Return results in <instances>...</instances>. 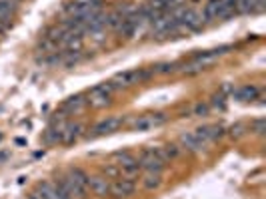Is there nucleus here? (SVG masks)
Here are the masks:
<instances>
[{
	"label": "nucleus",
	"instance_id": "1",
	"mask_svg": "<svg viewBox=\"0 0 266 199\" xmlns=\"http://www.w3.org/2000/svg\"><path fill=\"white\" fill-rule=\"evenodd\" d=\"M232 50V46H220V48H214V50H204V52H196L192 58L182 64L180 72L186 74V76H194V74H200L202 70H208L216 62L220 56L228 54Z\"/></svg>",
	"mask_w": 266,
	"mask_h": 199
},
{
	"label": "nucleus",
	"instance_id": "2",
	"mask_svg": "<svg viewBox=\"0 0 266 199\" xmlns=\"http://www.w3.org/2000/svg\"><path fill=\"white\" fill-rule=\"evenodd\" d=\"M60 179H62V183L66 185V189L70 191V195L74 199H86L88 191H90V176L84 169L70 167Z\"/></svg>",
	"mask_w": 266,
	"mask_h": 199
},
{
	"label": "nucleus",
	"instance_id": "3",
	"mask_svg": "<svg viewBox=\"0 0 266 199\" xmlns=\"http://www.w3.org/2000/svg\"><path fill=\"white\" fill-rule=\"evenodd\" d=\"M152 76V72H146V70H136V68H132V70H124V72H118L112 80H110V84L114 86V90H128V88H134L136 84H140V82H144Z\"/></svg>",
	"mask_w": 266,
	"mask_h": 199
},
{
	"label": "nucleus",
	"instance_id": "4",
	"mask_svg": "<svg viewBox=\"0 0 266 199\" xmlns=\"http://www.w3.org/2000/svg\"><path fill=\"white\" fill-rule=\"evenodd\" d=\"M112 98H114V86L110 82H102V84H96L94 88H90L86 100H88V106L92 108H106L112 104Z\"/></svg>",
	"mask_w": 266,
	"mask_h": 199
},
{
	"label": "nucleus",
	"instance_id": "5",
	"mask_svg": "<svg viewBox=\"0 0 266 199\" xmlns=\"http://www.w3.org/2000/svg\"><path fill=\"white\" fill-rule=\"evenodd\" d=\"M168 122V113L164 111H150V113H142L134 120L132 130L134 132H148V130H156L160 126H164Z\"/></svg>",
	"mask_w": 266,
	"mask_h": 199
},
{
	"label": "nucleus",
	"instance_id": "6",
	"mask_svg": "<svg viewBox=\"0 0 266 199\" xmlns=\"http://www.w3.org/2000/svg\"><path fill=\"white\" fill-rule=\"evenodd\" d=\"M138 161L144 172H162L166 167V159L160 152V148H146L138 157Z\"/></svg>",
	"mask_w": 266,
	"mask_h": 199
},
{
	"label": "nucleus",
	"instance_id": "7",
	"mask_svg": "<svg viewBox=\"0 0 266 199\" xmlns=\"http://www.w3.org/2000/svg\"><path fill=\"white\" fill-rule=\"evenodd\" d=\"M118 161H116V167H118V174L120 177H128V179H134V177L140 174V161L138 157H134L128 152H122V154H116Z\"/></svg>",
	"mask_w": 266,
	"mask_h": 199
},
{
	"label": "nucleus",
	"instance_id": "8",
	"mask_svg": "<svg viewBox=\"0 0 266 199\" xmlns=\"http://www.w3.org/2000/svg\"><path fill=\"white\" fill-rule=\"evenodd\" d=\"M136 191V183L134 179H128V177H116L112 179V185H110V197L112 199H130Z\"/></svg>",
	"mask_w": 266,
	"mask_h": 199
},
{
	"label": "nucleus",
	"instance_id": "9",
	"mask_svg": "<svg viewBox=\"0 0 266 199\" xmlns=\"http://www.w3.org/2000/svg\"><path fill=\"white\" fill-rule=\"evenodd\" d=\"M194 133L208 146V144H212V141H216L220 137H224L226 135V128L224 126H220V124H208V126H202V128H196Z\"/></svg>",
	"mask_w": 266,
	"mask_h": 199
},
{
	"label": "nucleus",
	"instance_id": "10",
	"mask_svg": "<svg viewBox=\"0 0 266 199\" xmlns=\"http://www.w3.org/2000/svg\"><path fill=\"white\" fill-rule=\"evenodd\" d=\"M178 141H180V150L190 152V154H198V152L206 150V144L194 132H182L180 137H178Z\"/></svg>",
	"mask_w": 266,
	"mask_h": 199
},
{
	"label": "nucleus",
	"instance_id": "11",
	"mask_svg": "<svg viewBox=\"0 0 266 199\" xmlns=\"http://www.w3.org/2000/svg\"><path fill=\"white\" fill-rule=\"evenodd\" d=\"M122 126V120L116 116H110L106 120H100L96 126L92 128V137H100V135H108V133L118 132V128Z\"/></svg>",
	"mask_w": 266,
	"mask_h": 199
},
{
	"label": "nucleus",
	"instance_id": "12",
	"mask_svg": "<svg viewBox=\"0 0 266 199\" xmlns=\"http://www.w3.org/2000/svg\"><path fill=\"white\" fill-rule=\"evenodd\" d=\"M110 185H112V179H108V177L104 176H92L90 177V189H92V193L98 195V197H110Z\"/></svg>",
	"mask_w": 266,
	"mask_h": 199
},
{
	"label": "nucleus",
	"instance_id": "13",
	"mask_svg": "<svg viewBox=\"0 0 266 199\" xmlns=\"http://www.w3.org/2000/svg\"><path fill=\"white\" fill-rule=\"evenodd\" d=\"M230 98L238 102H254V100H260V88H256L254 84H244L240 88H234Z\"/></svg>",
	"mask_w": 266,
	"mask_h": 199
},
{
	"label": "nucleus",
	"instance_id": "14",
	"mask_svg": "<svg viewBox=\"0 0 266 199\" xmlns=\"http://www.w3.org/2000/svg\"><path fill=\"white\" fill-rule=\"evenodd\" d=\"M86 106H88L86 96H70V98L64 100V104H62V113H68V116L80 113Z\"/></svg>",
	"mask_w": 266,
	"mask_h": 199
},
{
	"label": "nucleus",
	"instance_id": "15",
	"mask_svg": "<svg viewBox=\"0 0 266 199\" xmlns=\"http://www.w3.org/2000/svg\"><path fill=\"white\" fill-rule=\"evenodd\" d=\"M82 133H84V126H82L80 122H74V124H66V128H64V135H62V144L70 146V144L78 141V139L82 137Z\"/></svg>",
	"mask_w": 266,
	"mask_h": 199
},
{
	"label": "nucleus",
	"instance_id": "16",
	"mask_svg": "<svg viewBox=\"0 0 266 199\" xmlns=\"http://www.w3.org/2000/svg\"><path fill=\"white\" fill-rule=\"evenodd\" d=\"M162 172H146L144 177H142V189L146 191H154V189H158L160 185H162Z\"/></svg>",
	"mask_w": 266,
	"mask_h": 199
},
{
	"label": "nucleus",
	"instance_id": "17",
	"mask_svg": "<svg viewBox=\"0 0 266 199\" xmlns=\"http://www.w3.org/2000/svg\"><path fill=\"white\" fill-rule=\"evenodd\" d=\"M52 185H54V197L56 199H74L72 195H70V191L66 189V185L62 183V179L52 181Z\"/></svg>",
	"mask_w": 266,
	"mask_h": 199
},
{
	"label": "nucleus",
	"instance_id": "18",
	"mask_svg": "<svg viewBox=\"0 0 266 199\" xmlns=\"http://www.w3.org/2000/svg\"><path fill=\"white\" fill-rule=\"evenodd\" d=\"M160 152H162V155H164V159L170 161V159H176L182 150H180V146H176V144H166V146L160 148Z\"/></svg>",
	"mask_w": 266,
	"mask_h": 199
},
{
	"label": "nucleus",
	"instance_id": "19",
	"mask_svg": "<svg viewBox=\"0 0 266 199\" xmlns=\"http://www.w3.org/2000/svg\"><path fill=\"white\" fill-rule=\"evenodd\" d=\"M176 68L178 64H170V62H162V64H156V66H152V74H172V72H176Z\"/></svg>",
	"mask_w": 266,
	"mask_h": 199
},
{
	"label": "nucleus",
	"instance_id": "20",
	"mask_svg": "<svg viewBox=\"0 0 266 199\" xmlns=\"http://www.w3.org/2000/svg\"><path fill=\"white\" fill-rule=\"evenodd\" d=\"M210 106H212V108H220V110H224V106H226V96H222V94L218 92L216 96H212Z\"/></svg>",
	"mask_w": 266,
	"mask_h": 199
},
{
	"label": "nucleus",
	"instance_id": "21",
	"mask_svg": "<svg viewBox=\"0 0 266 199\" xmlns=\"http://www.w3.org/2000/svg\"><path fill=\"white\" fill-rule=\"evenodd\" d=\"M244 130H246L244 124H234V126L228 130V135H232V137H240V135H244Z\"/></svg>",
	"mask_w": 266,
	"mask_h": 199
},
{
	"label": "nucleus",
	"instance_id": "22",
	"mask_svg": "<svg viewBox=\"0 0 266 199\" xmlns=\"http://www.w3.org/2000/svg\"><path fill=\"white\" fill-rule=\"evenodd\" d=\"M208 111H210V106H208V104H196L192 108L194 116H208Z\"/></svg>",
	"mask_w": 266,
	"mask_h": 199
},
{
	"label": "nucleus",
	"instance_id": "23",
	"mask_svg": "<svg viewBox=\"0 0 266 199\" xmlns=\"http://www.w3.org/2000/svg\"><path fill=\"white\" fill-rule=\"evenodd\" d=\"M252 132L256 133V135H262L264 133V120H256L252 124Z\"/></svg>",
	"mask_w": 266,
	"mask_h": 199
}]
</instances>
